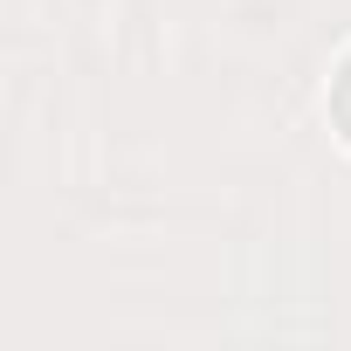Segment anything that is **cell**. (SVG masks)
Returning <instances> with one entry per match:
<instances>
[{
  "label": "cell",
  "instance_id": "obj_1",
  "mask_svg": "<svg viewBox=\"0 0 351 351\" xmlns=\"http://www.w3.org/2000/svg\"><path fill=\"white\" fill-rule=\"evenodd\" d=\"M324 110H330V131H337V145L351 152V49H344V56H337V69H330Z\"/></svg>",
  "mask_w": 351,
  "mask_h": 351
}]
</instances>
